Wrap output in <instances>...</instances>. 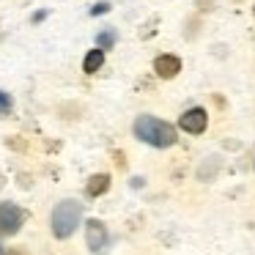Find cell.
Listing matches in <instances>:
<instances>
[{"label":"cell","instance_id":"3","mask_svg":"<svg viewBox=\"0 0 255 255\" xmlns=\"http://www.w3.org/2000/svg\"><path fill=\"white\" fill-rule=\"evenodd\" d=\"M25 222V211L17 203H0V233H17Z\"/></svg>","mask_w":255,"mask_h":255},{"label":"cell","instance_id":"9","mask_svg":"<svg viewBox=\"0 0 255 255\" xmlns=\"http://www.w3.org/2000/svg\"><path fill=\"white\" fill-rule=\"evenodd\" d=\"M113 44H116V33H113V30H105V33H99V50H102V52L110 50Z\"/></svg>","mask_w":255,"mask_h":255},{"label":"cell","instance_id":"7","mask_svg":"<svg viewBox=\"0 0 255 255\" xmlns=\"http://www.w3.org/2000/svg\"><path fill=\"white\" fill-rule=\"evenodd\" d=\"M107 189H110V176H107V173H96V176H91L88 184H85V192H88L91 198H99Z\"/></svg>","mask_w":255,"mask_h":255},{"label":"cell","instance_id":"10","mask_svg":"<svg viewBox=\"0 0 255 255\" xmlns=\"http://www.w3.org/2000/svg\"><path fill=\"white\" fill-rule=\"evenodd\" d=\"M11 110V96L6 91H0V113H8Z\"/></svg>","mask_w":255,"mask_h":255},{"label":"cell","instance_id":"13","mask_svg":"<svg viewBox=\"0 0 255 255\" xmlns=\"http://www.w3.org/2000/svg\"><path fill=\"white\" fill-rule=\"evenodd\" d=\"M253 11H255V8H253Z\"/></svg>","mask_w":255,"mask_h":255},{"label":"cell","instance_id":"11","mask_svg":"<svg viewBox=\"0 0 255 255\" xmlns=\"http://www.w3.org/2000/svg\"><path fill=\"white\" fill-rule=\"evenodd\" d=\"M107 11H110V3H96L91 8V17H99V14H107Z\"/></svg>","mask_w":255,"mask_h":255},{"label":"cell","instance_id":"6","mask_svg":"<svg viewBox=\"0 0 255 255\" xmlns=\"http://www.w3.org/2000/svg\"><path fill=\"white\" fill-rule=\"evenodd\" d=\"M154 72L159 74L162 80H173L178 72H181V61L176 55H159L154 61Z\"/></svg>","mask_w":255,"mask_h":255},{"label":"cell","instance_id":"4","mask_svg":"<svg viewBox=\"0 0 255 255\" xmlns=\"http://www.w3.org/2000/svg\"><path fill=\"white\" fill-rule=\"evenodd\" d=\"M85 242H88V250L91 253H102L107 247V228L102 220H88L85 222Z\"/></svg>","mask_w":255,"mask_h":255},{"label":"cell","instance_id":"12","mask_svg":"<svg viewBox=\"0 0 255 255\" xmlns=\"http://www.w3.org/2000/svg\"><path fill=\"white\" fill-rule=\"evenodd\" d=\"M0 255H3V244H0Z\"/></svg>","mask_w":255,"mask_h":255},{"label":"cell","instance_id":"5","mask_svg":"<svg viewBox=\"0 0 255 255\" xmlns=\"http://www.w3.org/2000/svg\"><path fill=\"white\" fill-rule=\"evenodd\" d=\"M178 127H181L184 132H189V134L206 132V127H209V113H206L203 107H192V110H187V113L181 116Z\"/></svg>","mask_w":255,"mask_h":255},{"label":"cell","instance_id":"1","mask_svg":"<svg viewBox=\"0 0 255 255\" xmlns=\"http://www.w3.org/2000/svg\"><path fill=\"white\" fill-rule=\"evenodd\" d=\"M134 134H137V140L154 145V148H170L178 140L176 129H173L170 124L154 118V116H140L137 121H134Z\"/></svg>","mask_w":255,"mask_h":255},{"label":"cell","instance_id":"8","mask_svg":"<svg viewBox=\"0 0 255 255\" xmlns=\"http://www.w3.org/2000/svg\"><path fill=\"white\" fill-rule=\"evenodd\" d=\"M102 63H105V52H102V50H91L88 55H85V61H83L85 74H96L102 69Z\"/></svg>","mask_w":255,"mask_h":255},{"label":"cell","instance_id":"2","mask_svg":"<svg viewBox=\"0 0 255 255\" xmlns=\"http://www.w3.org/2000/svg\"><path fill=\"white\" fill-rule=\"evenodd\" d=\"M80 220H83V206H80V200H72V198L61 200V203L52 209V220H50L52 236L55 239H69L74 231H77Z\"/></svg>","mask_w":255,"mask_h":255}]
</instances>
